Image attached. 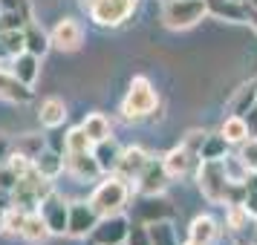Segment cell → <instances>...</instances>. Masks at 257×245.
<instances>
[{
	"mask_svg": "<svg viewBox=\"0 0 257 245\" xmlns=\"http://www.w3.org/2000/svg\"><path fill=\"white\" fill-rule=\"evenodd\" d=\"M0 233H6V208L0 205Z\"/></svg>",
	"mask_w": 257,
	"mask_h": 245,
	"instance_id": "cell-44",
	"label": "cell"
},
{
	"mask_svg": "<svg viewBox=\"0 0 257 245\" xmlns=\"http://www.w3.org/2000/svg\"><path fill=\"white\" fill-rule=\"evenodd\" d=\"M64 170L70 176H75L78 182H93L101 176V167L95 162L93 150L90 153H67V159H64Z\"/></svg>",
	"mask_w": 257,
	"mask_h": 245,
	"instance_id": "cell-12",
	"label": "cell"
},
{
	"mask_svg": "<svg viewBox=\"0 0 257 245\" xmlns=\"http://www.w3.org/2000/svg\"><path fill=\"white\" fill-rule=\"evenodd\" d=\"M26 29V26H24ZM24 29H0V44H3V49H6V55L9 58H15V55H21V52H26V35Z\"/></svg>",
	"mask_w": 257,
	"mask_h": 245,
	"instance_id": "cell-30",
	"label": "cell"
},
{
	"mask_svg": "<svg viewBox=\"0 0 257 245\" xmlns=\"http://www.w3.org/2000/svg\"><path fill=\"white\" fill-rule=\"evenodd\" d=\"M248 222H251V216H248V210L243 205H225V228L231 233L248 231Z\"/></svg>",
	"mask_w": 257,
	"mask_h": 245,
	"instance_id": "cell-31",
	"label": "cell"
},
{
	"mask_svg": "<svg viewBox=\"0 0 257 245\" xmlns=\"http://www.w3.org/2000/svg\"><path fill=\"white\" fill-rule=\"evenodd\" d=\"M124 245H153L151 242V233H148V225H130V233H127V242Z\"/></svg>",
	"mask_w": 257,
	"mask_h": 245,
	"instance_id": "cell-37",
	"label": "cell"
},
{
	"mask_svg": "<svg viewBox=\"0 0 257 245\" xmlns=\"http://www.w3.org/2000/svg\"><path fill=\"white\" fill-rule=\"evenodd\" d=\"M93 150V141L84 133V127H70L67 130V153H90Z\"/></svg>",
	"mask_w": 257,
	"mask_h": 245,
	"instance_id": "cell-33",
	"label": "cell"
},
{
	"mask_svg": "<svg viewBox=\"0 0 257 245\" xmlns=\"http://www.w3.org/2000/svg\"><path fill=\"white\" fill-rule=\"evenodd\" d=\"M49 41H52V49L75 52V49H81V44H84V29L75 18H61L58 24L49 29Z\"/></svg>",
	"mask_w": 257,
	"mask_h": 245,
	"instance_id": "cell-8",
	"label": "cell"
},
{
	"mask_svg": "<svg viewBox=\"0 0 257 245\" xmlns=\"http://www.w3.org/2000/svg\"><path fill=\"white\" fill-rule=\"evenodd\" d=\"M240 159L248 164V170H257V136H251L240 144Z\"/></svg>",
	"mask_w": 257,
	"mask_h": 245,
	"instance_id": "cell-36",
	"label": "cell"
},
{
	"mask_svg": "<svg viewBox=\"0 0 257 245\" xmlns=\"http://www.w3.org/2000/svg\"><path fill=\"white\" fill-rule=\"evenodd\" d=\"M98 213L90 202H72L70 205V222H67V236L72 239H87L90 231L98 225Z\"/></svg>",
	"mask_w": 257,
	"mask_h": 245,
	"instance_id": "cell-9",
	"label": "cell"
},
{
	"mask_svg": "<svg viewBox=\"0 0 257 245\" xmlns=\"http://www.w3.org/2000/svg\"><path fill=\"white\" fill-rule=\"evenodd\" d=\"M162 162H165V170H168V176L171 179H185V176L191 173H197V167H199V159L197 153H191L188 147H182V144H176L174 150H168L162 156Z\"/></svg>",
	"mask_w": 257,
	"mask_h": 245,
	"instance_id": "cell-11",
	"label": "cell"
},
{
	"mask_svg": "<svg viewBox=\"0 0 257 245\" xmlns=\"http://www.w3.org/2000/svg\"><path fill=\"white\" fill-rule=\"evenodd\" d=\"M133 222L124 216V213H113V216H101L98 225H95L87 242L90 245H124L127 242V233Z\"/></svg>",
	"mask_w": 257,
	"mask_h": 245,
	"instance_id": "cell-6",
	"label": "cell"
},
{
	"mask_svg": "<svg viewBox=\"0 0 257 245\" xmlns=\"http://www.w3.org/2000/svg\"><path fill=\"white\" fill-rule=\"evenodd\" d=\"M15 185H18V173L3 162V164H0V190H3V193H12Z\"/></svg>",
	"mask_w": 257,
	"mask_h": 245,
	"instance_id": "cell-39",
	"label": "cell"
},
{
	"mask_svg": "<svg viewBox=\"0 0 257 245\" xmlns=\"http://www.w3.org/2000/svg\"><path fill=\"white\" fill-rule=\"evenodd\" d=\"M64 159H67V153H58V150H52V147H44L41 156L32 162V167H35L41 176H47V179L55 182V179L64 173Z\"/></svg>",
	"mask_w": 257,
	"mask_h": 245,
	"instance_id": "cell-22",
	"label": "cell"
},
{
	"mask_svg": "<svg viewBox=\"0 0 257 245\" xmlns=\"http://www.w3.org/2000/svg\"><path fill=\"white\" fill-rule=\"evenodd\" d=\"M251 107H257V78L248 81V84H240L231 93V98L225 101V110H228L231 116H245Z\"/></svg>",
	"mask_w": 257,
	"mask_h": 245,
	"instance_id": "cell-19",
	"label": "cell"
},
{
	"mask_svg": "<svg viewBox=\"0 0 257 245\" xmlns=\"http://www.w3.org/2000/svg\"><path fill=\"white\" fill-rule=\"evenodd\" d=\"M26 216H29V210L18 208V205H9V208H6V233H12V236H21Z\"/></svg>",
	"mask_w": 257,
	"mask_h": 245,
	"instance_id": "cell-34",
	"label": "cell"
},
{
	"mask_svg": "<svg viewBox=\"0 0 257 245\" xmlns=\"http://www.w3.org/2000/svg\"><path fill=\"white\" fill-rule=\"evenodd\" d=\"M84 133L90 136V141L93 144H98V141H104L113 136V124H110V118L104 116V113H90V116L81 121Z\"/></svg>",
	"mask_w": 257,
	"mask_h": 245,
	"instance_id": "cell-26",
	"label": "cell"
},
{
	"mask_svg": "<svg viewBox=\"0 0 257 245\" xmlns=\"http://www.w3.org/2000/svg\"><path fill=\"white\" fill-rule=\"evenodd\" d=\"M24 35H26V52H32V55H38V58H44L49 49H52L49 32H44V29H41L35 21H29V24H26Z\"/></svg>",
	"mask_w": 257,
	"mask_h": 245,
	"instance_id": "cell-25",
	"label": "cell"
},
{
	"mask_svg": "<svg viewBox=\"0 0 257 245\" xmlns=\"http://www.w3.org/2000/svg\"><path fill=\"white\" fill-rule=\"evenodd\" d=\"M38 121H41L47 130L64 127V121H67V104H64V98H58V95L44 98L41 107H38Z\"/></svg>",
	"mask_w": 257,
	"mask_h": 245,
	"instance_id": "cell-18",
	"label": "cell"
},
{
	"mask_svg": "<svg viewBox=\"0 0 257 245\" xmlns=\"http://www.w3.org/2000/svg\"><path fill=\"white\" fill-rule=\"evenodd\" d=\"M78 3H81V9H84V12H90V9L95 6V0H78Z\"/></svg>",
	"mask_w": 257,
	"mask_h": 245,
	"instance_id": "cell-45",
	"label": "cell"
},
{
	"mask_svg": "<svg viewBox=\"0 0 257 245\" xmlns=\"http://www.w3.org/2000/svg\"><path fill=\"white\" fill-rule=\"evenodd\" d=\"M248 245H257V236H254V239H251V242H248Z\"/></svg>",
	"mask_w": 257,
	"mask_h": 245,
	"instance_id": "cell-48",
	"label": "cell"
},
{
	"mask_svg": "<svg viewBox=\"0 0 257 245\" xmlns=\"http://www.w3.org/2000/svg\"><path fill=\"white\" fill-rule=\"evenodd\" d=\"M9 70H12V75L21 84H26V87H35L38 75H41V58H38V55H32V52H21V55L9 58Z\"/></svg>",
	"mask_w": 257,
	"mask_h": 245,
	"instance_id": "cell-16",
	"label": "cell"
},
{
	"mask_svg": "<svg viewBox=\"0 0 257 245\" xmlns=\"http://www.w3.org/2000/svg\"><path fill=\"white\" fill-rule=\"evenodd\" d=\"M9 153H12V139L6 133H0V164L9 159Z\"/></svg>",
	"mask_w": 257,
	"mask_h": 245,
	"instance_id": "cell-43",
	"label": "cell"
},
{
	"mask_svg": "<svg viewBox=\"0 0 257 245\" xmlns=\"http://www.w3.org/2000/svg\"><path fill=\"white\" fill-rule=\"evenodd\" d=\"M208 15L225 24H248V6L245 0H205Z\"/></svg>",
	"mask_w": 257,
	"mask_h": 245,
	"instance_id": "cell-13",
	"label": "cell"
},
{
	"mask_svg": "<svg viewBox=\"0 0 257 245\" xmlns=\"http://www.w3.org/2000/svg\"><path fill=\"white\" fill-rule=\"evenodd\" d=\"M44 147H47V136H38V133H24V136H18V139L12 141V150L29 156L32 162L41 156V150H44Z\"/></svg>",
	"mask_w": 257,
	"mask_h": 245,
	"instance_id": "cell-29",
	"label": "cell"
},
{
	"mask_svg": "<svg viewBox=\"0 0 257 245\" xmlns=\"http://www.w3.org/2000/svg\"><path fill=\"white\" fill-rule=\"evenodd\" d=\"M228 141L222 133H208L205 141H202V147H199V159L202 162H211V159H225V153H228Z\"/></svg>",
	"mask_w": 257,
	"mask_h": 245,
	"instance_id": "cell-28",
	"label": "cell"
},
{
	"mask_svg": "<svg viewBox=\"0 0 257 245\" xmlns=\"http://www.w3.org/2000/svg\"><path fill=\"white\" fill-rule=\"evenodd\" d=\"M121 150H124V147H121L113 136L104 139V141H98V144H93V156H95V162H98V167H101V173H116Z\"/></svg>",
	"mask_w": 257,
	"mask_h": 245,
	"instance_id": "cell-20",
	"label": "cell"
},
{
	"mask_svg": "<svg viewBox=\"0 0 257 245\" xmlns=\"http://www.w3.org/2000/svg\"><path fill=\"white\" fill-rule=\"evenodd\" d=\"M127 199H130V182L118 173H107L93 187V193H90L87 202L95 208L98 216H113V213H121L124 210Z\"/></svg>",
	"mask_w": 257,
	"mask_h": 245,
	"instance_id": "cell-1",
	"label": "cell"
},
{
	"mask_svg": "<svg viewBox=\"0 0 257 245\" xmlns=\"http://www.w3.org/2000/svg\"><path fill=\"white\" fill-rule=\"evenodd\" d=\"M0 98H6L12 104H29L32 101V87L18 81L9 67H0Z\"/></svg>",
	"mask_w": 257,
	"mask_h": 245,
	"instance_id": "cell-17",
	"label": "cell"
},
{
	"mask_svg": "<svg viewBox=\"0 0 257 245\" xmlns=\"http://www.w3.org/2000/svg\"><path fill=\"white\" fill-rule=\"evenodd\" d=\"M38 210H41V216L47 219L49 231H52V236H64L67 233V222H70V205L64 202V199L52 190L41 205H38Z\"/></svg>",
	"mask_w": 257,
	"mask_h": 245,
	"instance_id": "cell-10",
	"label": "cell"
},
{
	"mask_svg": "<svg viewBox=\"0 0 257 245\" xmlns=\"http://www.w3.org/2000/svg\"><path fill=\"white\" fill-rule=\"evenodd\" d=\"M182 245H202V242H197V239H188V242H182Z\"/></svg>",
	"mask_w": 257,
	"mask_h": 245,
	"instance_id": "cell-47",
	"label": "cell"
},
{
	"mask_svg": "<svg viewBox=\"0 0 257 245\" xmlns=\"http://www.w3.org/2000/svg\"><path fill=\"white\" fill-rule=\"evenodd\" d=\"M205 15H208L205 0H168V3H162L159 18H162L165 29L182 32V29H194Z\"/></svg>",
	"mask_w": 257,
	"mask_h": 245,
	"instance_id": "cell-3",
	"label": "cell"
},
{
	"mask_svg": "<svg viewBox=\"0 0 257 245\" xmlns=\"http://www.w3.org/2000/svg\"><path fill=\"white\" fill-rule=\"evenodd\" d=\"M243 208L248 210V216L257 222V190H248L245 193V202H243Z\"/></svg>",
	"mask_w": 257,
	"mask_h": 245,
	"instance_id": "cell-42",
	"label": "cell"
},
{
	"mask_svg": "<svg viewBox=\"0 0 257 245\" xmlns=\"http://www.w3.org/2000/svg\"><path fill=\"white\" fill-rule=\"evenodd\" d=\"M197 185H199V193L208 199L211 205H222V202H225V190H228V176H225L222 159L199 162V167H197Z\"/></svg>",
	"mask_w": 257,
	"mask_h": 245,
	"instance_id": "cell-4",
	"label": "cell"
},
{
	"mask_svg": "<svg viewBox=\"0 0 257 245\" xmlns=\"http://www.w3.org/2000/svg\"><path fill=\"white\" fill-rule=\"evenodd\" d=\"M222 167H225V176H228V182H245L248 179V164L240 159V153H225V159H222Z\"/></svg>",
	"mask_w": 257,
	"mask_h": 245,
	"instance_id": "cell-32",
	"label": "cell"
},
{
	"mask_svg": "<svg viewBox=\"0 0 257 245\" xmlns=\"http://www.w3.org/2000/svg\"><path fill=\"white\" fill-rule=\"evenodd\" d=\"M220 133L225 136V141L231 144V147H240L245 139H251V133H248V124H245V118L243 116H228L222 118V124H220Z\"/></svg>",
	"mask_w": 257,
	"mask_h": 245,
	"instance_id": "cell-24",
	"label": "cell"
},
{
	"mask_svg": "<svg viewBox=\"0 0 257 245\" xmlns=\"http://www.w3.org/2000/svg\"><path fill=\"white\" fill-rule=\"evenodd\" d=\"M136 210H139V219L145 222V225H148V222H159V219H174L176 216V208L162 196V193H156V196H142Z\"/></svg>",
	"mask_w": 257,
	"mask_h": 245,
	"instance_id": "cell-14",
	"label": "cell"
},
{
	"mask_svg": "<svg viewBox=\"0 0 257 245\" xmlns=\"http://www.w3.org/2000/svg\"><path fill=\"white\" fill-rule=\"evenodd\" d=\"M148 162H151V153L145 150V147H139V144L124 147V150H121V159H118L116 173L124 176L127 182H136V176L145 170V164H148Z\"/></svg>",
	"mask_w": 257,
	"mask_h": 245,
	"instance_id": "cell-15",
	"label": "cell"
},
{
	"mask_svg": "<svg viewBox=\"0 0 257 245\" xmlns=\"http://www.w3.org/2000/svg\"><path fill=\"white\" fill-rule=\"evenodd\" d=\"M139 6V0H95V6L90 9V21L95 26H104V29H113V26H121L127 21L133 9Z\"/></svg>",
	"mask_w": 257,
	"mask_h": 245,
	"instance_id": "cell-5",
	"label": "cell"
},
{
	"mask_svg": "<svg viewBox=\"0 0 257 245\" xmlns=\"http://www.w3.org/2000/svg\"><path fill=\"white\" fill-rule=\"evenodd\" d=\"M49 236H52V231H49L47 219L41 216V210H29V216L24 222V231H21V239L29 245H44Z\"/></svg>",
	"mask_w": 257,
	"mask_h": 245,
	"instance_id": "cell-21",
	"label": "cell"
},
{
	"mask_svg": "<svg viewBox=\"0 0 257 245\" xmlns=\"http://www.w3.org/2000/svg\"><path fill=\"white\" fill-rule=\"evenodd\" d=\"M0 9L3 12H24L32 18V12H29V0H0Z\"/></svg>",
	"mask_w": 257,
	"mask_h": 245,
	"instance_id": "cell-41",
	"label": "cell"
},
{
	"mask_svg": "<svg viewBox=\"0 0 257 245\" xmlns=\"http://www.w3.org/2000/svg\"><path fill=\"white\" fill-rule=\"evenodd\" d=\"M171 185V176L165 170L162 156H151V162L145 164V170L136 176V193L139 196H156V193H165Z\"/></svg>",
	"mask_w": 257,
	"mask_h": 245,
	"instance_id": "cell-7",
	"label": "cell"
},
{
	"mask_svg": "<svg viewBox=\"0 0 257 245\" xmlns=\"http://www.w3.org/2000/svg\"><path fill=\"white\" fill-rule=\"evenodd\" d=\"M162 3H168V0H162Z\"/></svg>",
	"mask_w": 257,
	"mask_h": 245,
	"instance_id": "cell-49",
	"label": "cell"
},
{
	"mask_svg": "<svg viewBox=\"0 0 257 245\" xmlns=\"http://www.w3.org/2000/svg\"><path fill=\"white\" fill-rule=\"evenodd\" d=\"M159 104L162 101H159V93L151 84V78L136 75L127 87V95L121 98V116L127 118V121H148Z\"/></svg>",
	"mask_w": 257,
	"mask_h": 245,
	"instance_id": "cell-2",
	"label": "cell"
},
{
	"mask_svg": "<svg viewBox=\"0 0 257 245\" xmlns=\"http://www.w3.org/2000/svg\"><path fill=\"white\" fill-rule=\"evenodd\" d=\"M0 61H9V55H6V49H3V44H0Z\"/></svg>",
	"mask_w": 257,
	"mask_h": 245,
	"instance_id": "cell-46",
	"label": "cell"
},
{
	"mask_svg": "<svg viewBox=\"0 0 257 245\" xmlns=\"http://www.w3.org/2000/svg\"><path fill=\"white\" fill-rule=\"evenodd\" d=\"M217 233H220L217 219H214V216H208V213H199V216H194V219H191L188 239H197V242H202V245H211L214 239H217Z\"/></svg>",
	"mask_w": 257,
	"mask_h": 245,
	"instance_id": "cell-23",
	"label": "cell"
},
{
	"mask_svg": "<svg viewBox=\"0 0 257 245\" xmlns=\"http://www.w3.org/2000/svg\"><path fill=\"white\" fill-rule=\"evenodd\" d=\"M205 130H188L185 133V139H182V147H188L191 153H197L199 156V147H202V141H205Z\"/></svg>",
	"mask_w": 257,
	"mask_h": 245,
	"instance_id": "cell-38",
	"label": "cell"
},
{
	"mask_svg": "<svg viewBox=\"0 0 257 245\" xmlns=\"http://www.w3.org/2000/svg\"><path fill=\"white\" fill-rule=\"evenodd\" d=\"M32 18L24 12H0V29H24Z\"/></svg>",
	"mask_w": 257,
	"mask_h": 245,
	"instance_id": "cell-35",
	"label": "cell"
},
{
	"mask_svg": "<svg viewBox=\"0 0 257 245\" xmlns=\"http://www.w3.org/2000/svg\"><path fill=\"white\" fill-rule=\"evenodd\" d=\"M148 233H151V242H153V245H179V236H176L174 219L148 222Z\"/></svg>",
	"mask_w": 257,
	"mask_h": 245,
	"instance_id": "cell-27",
	"label": "cell"
},
{
	"mask_svg": "<svg viewBox=\"0 0 257 245\" xmlns=\"http://www.w3.org/2000/svg\"><path fill=\"white\" fill-rule=\"evenodd\" d=\"M47 147H52V150H58V153H67V130H49V136H47Z\"/></svg>",
	"mask_w": 257,
	"mask_h": 245,
	"instance_id": "cell-40",
	"label": "cell"
}]
</instances>
